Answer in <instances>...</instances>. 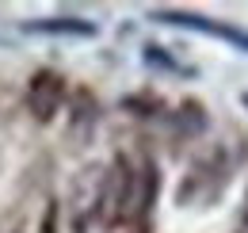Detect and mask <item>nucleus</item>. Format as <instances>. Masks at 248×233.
Returning <instances> with one entry per match:
<instances>
[{
    "label": "nucleus",
    "instance_id": "4",
    "mask_svg": "<svg viewBox=\"0 0 248 233\" xmlns=\"http://www.w3.org/2000/svg\"><path fill=\"white\" fill-rule=\"evenodd\" d=\"M27 31H46V34H92V23L80 19H46V23H31Z\"/></svg>",
    "mask_w": 248,
    "mask_h": 233
},
{
    "label": "nucleus",
    "instance_id": "1",
    "mask_svg": "<svg viewBox=\"0 0 248 233\" xmlns=\"http://www.w3.org/2000/svg\"><path fill=\"white\" fill-rule=\"evenodd\" d=\"M156 195V172L149 157H115L103 176V203H99V222L103 226H123L138 222Z\"/></svg>",
    "mask_w": 248,
    "mask_h": 233
},
{
    "label": "nucleus",
    "instance_id": "5",
    "mask_svg": "<svg viewBox=\"0 0 248 233\" xmlns=\"http://www.w3.org/2000/svg\"><path fill=\"white\" fill-rule=\"evenodd\" d=\"M237 233H248V191H245V203H241V218H237Z\"/></svg>",
    "mask_w": 248,
    "mask_h": 233
},
{
    "label": "nucleus",
    "instance_id": "3",
    "mask_svg": "<svg viewBox=\"0 0 248 233\" xmlns=\"http://www.w3.org/2000/svg\"><path fill=\"white\" fill-rule=\"evenodd\" d=\"M62 103H65V77L54 69H38L27 81V111L38 122H50L62 111Z\"/></svg>",
    "mask_w": 248,
    "mask_h": 233
},
{
    "label": "nucleus",
    "instance_id": "2",
    "mask_svg": "<svg viewBox=\"0 0 248 233\" xmlns=\"http://www.w3.org/2000/svg\"><path fill=\"white\" fill-rule=\"evenodd\" d=\"M103 176L107 168H99V165H88L84 172L73 180V195H69V203H73V226L77 233L88 230V222H99V203H103Z\"/></svg>",
    "mask_w": 248,
    "mask_h": 233
}]
</instances>
